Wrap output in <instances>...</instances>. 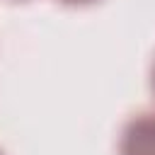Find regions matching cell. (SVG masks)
Wrapping results in <instances>:
<instances>
[{"label": "cell", "instance_id": "1", "mask_svg": "<svg viewBox=\"0 0 155 155\" xmlns=\"http://www.w3.org/2000/svg\"><path fill=\"white\" fill-rule=\"evenodd\" d=\"M119 155H155V114L133 116L119 140Z\"/></svg>", "mask_w": 155, "mask_h": 155}, {"label": "cell", "instance_id": "2", "mask_svg": "<svg viewBox=\"0 0 155 155\" xmlns=\"http://www.w3.org/2000/svg\"><path fill=\"white\" fill-rule=\"evenodd\" d=\"M65 5H90V2H97V0H61Z\"/></svg>", "mask_w": 155, "mask_h": 155}, {"label": "cell", "instance_id": "3", "mask_svg": "<svg viewBox=\"0 0 155 155\" xmlns=\"http://www.w3.org/2000/svg\"><path fill=\"white\" fill-rule=\"evenodd\" d=\"M153 90H155V68H153Z\"/></svg>", "mask_w": 155, "mask_h": 155}, {"label": "cell", "instance_id": "4", "mask_svg": "<svg viewBox=\"0 0 155 155\" xmlns=\"http://www.w3.org/2000/svg\"><path fill=\"white\" fill-rule=\"evenodd\" d=\"M0 155H2V153H0Z\"/></svg>", "mask_w": 155, "mask_h": 155}]
</instances>
